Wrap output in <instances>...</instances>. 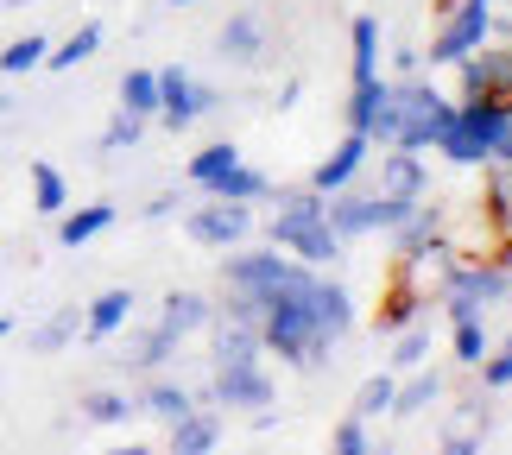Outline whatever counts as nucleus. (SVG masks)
I'll list each match as a JSON object with an SVG mask.
<instances>
[{
    "instance_id": "obj_2",
    "label": "nucleus",
    "mask_w": 512,
    "mask_h": 455,
    "mask_svg": "<svg viewBox=\"0 0 512 455\" xmlns=\"http://www.w3.org/2000/svg\"><path fill=\"white\" fill-rule=\"evenodd\" d=\"M310 285H317V272H310L304 285H291L279 291L266 310H260V348H272L285 367H298V373H317L329 361V348H336V335H329L317 323V304H310Z\"/></svg>"
},
{
    "instance_id": "obj_6",
    "label": "nucleus",
    "mask_w": 512,
    "mask_h": 455,
    "mask_svg": "<svg viewBox=\"0 0 512 455\" xmlns=\"http://www.w3.org/2000/svg\"><path fill=\"white\" fill-rule=\"evenodd\" d=\"M424 196H430L424 158L405 152V146H386V158H380V184H373V222H380V228L405 222V215L418 209Z\"/></svg>"
},
{
    "instance_id": "obj_39",
    "label": "nucleus",
    "mask_w": 512,
    "mask_h": 455,
    "mask_svg": "<svg viewBox=\"0 0 512 455\" xmlns=\"http://www.w3.org/2000/svg\"><path fill=\"white\" fill-rule=\"evenodd\" d=\"M298 95H304V76H285V83H279V95H272V108H298Z\"/></svg>"
},
{
    "instance_id": "obj_11",
    "label": "nucleus",
    "mask_w": 512,
    "mask_h": 455,
    "mask_svg": "<svg viewBox=\"0 0 512 455\" xmlns=\"http://www.w3.org/2000/svg\"><path fill=\"white\" fill-rule=\"evenodd\" d=\"M323 222H329V234L348 247V241H367V234H380V222H373V190H354V184H342V190H329L323 196Z\"/></svg>"
},
{
    "instance_id": "obj_27",
    "label": "nucleus",
    "mask_w": 512,
    "mask_h": 455,
    "mask_svg": "<svg viewBox=\"0 0 512 455\" xmlns=\"http://www.w3.org/2000/svg\"><path fill=\"white\" fill-rule=\"evenodd\" d=\"M418 310H424V298H418V291H405L399 279H392V291H386V304L373 310V329H380V335H399L405 323H418Z\"/></svg>"
},
{
    "instance_id": "obj_28",
    "label": "nucleus",
    "mask_w": 512,
    "mask_h": 455,
    "mask_svg": "<svg viewBox=\"0 0 512 455\" xmlns=\"http://www.w3.org/2000/svg\"><path fill=\"white\" fill-rule=\"evenodd\" d=\"M32 209H38V215H64V209H70V184H64V171L45 165V158L32 165Z\"/></svg>"
},
{
    "instance_id": "obj_45",
    "label": "nucleus",
    "mask_w": 512,
    "mask_h": 455,
    "mask_svg": "<svg viewBox=\"0 0 512 455\" xmlns=\"http://www.w3.org/2000/svg\"><path fill=\"white\" fill-rule=\"evenodd\" d=\"M165 7H196V0H165Z\"/></svg>"
},
{
    "instance_id": "obj_7",
    "label": "nucleus",
    "mask_w": 512,
    "mask_h": 455,
    "mask_svg": "<svg viewBox=\"0 0 512 455\" xmlns=\"http://www.w3.org/2000/svg\"><path fill=\"white\" fill-rule=\"evenodd\" d=\"M196 405H228V411H266L272 405V373L260 361L215 367V380L196 392Z\"/></svg>"
},
{
    "instance_id": "obj_36",
    "label": "nucleus",
    "mask_w": 512,
    "mask_h": 455,
    "mask_svg": "<svg viewBox=\"0 0 512 455\" xmlns=\"http://www.w3.org/2000/svg\"><path fill=\"white\" fill-rule=\"evenodd\" d=\"M424 354H430V329L424 323H405L399 329V348H392V367H424Z\"/></svg>"
},
{
    "instance_id": "obj_33",
    "label": "nucleus",
    "mask_w": 512,
    "mask_h": 455,
    "mask_svg": "<svg viewBox=\"0 0 512 455\" xmlns=\"http://www.w3.org/2000/svg\"><path fill=\"white\" fill-rule=\"evenodd\" d=\"M83 418L89 424H127L133 418V399H127V392H89V399H83Z\"/></svg>"
},
{
    "instance_id": "obj_29",
    "label": "nucleus",
    "mask_w": 512,
    "mask_h": 455,
    "mask_svg": "<svg viewBox=\"0 0 512 455\" xmlns=\"http://www.w3.org/2000/svg\"><path fill=\"white\" fill-rule=\"evenodd\" d=\"M121 108L127 114H159V70H127L121 76Z\"/></svg>"
},
{
    "instance_id": "obj_40",
    "label": "nucleus",
    "mask_w": 512,
    "mask_h": 455,
    "mask_svg": "<svg viewBox=\"0 0 512 455\" xmlns=\"http://www.w3.org/2000/svg\"><path fill=\"white\" fill-rule=\"evenodd\" d=\"M468 418L481 424V418H487V405H475V399H468ZM449 449H456V455H462V449H475V430H456V437H449Z\"/></svg>"
},
{
    "instance_id": "obj_38",
    "label": "nucleus",
    "mask_w": 512,
    "mask_h": 455,
    "mask_svg": "<svg viewBox=\"0 0 512 455\" xmlns=\"http://www.w3.org/2000/svg\"><path fill=\"white\" fill-rule=\"evenodd\" d=\"M336 449H342V455H367V424L354 418V411L336 424Z\"/></svg>"
},
{
    "instance_id": "obj_10",
    "label": "nucleus",
    "mask_w": 512,
    "mask_h": 455,
    "mask_svg": "<svg viewBox=\"0 0 512 455\" xmlns=\"http://www.w3.org/2000/svg\"><path fill=\"white\" fill-rule=\"evenodd\" d=\"M449 266H456V247L443 241H424V247H411V253H399V266H392V279H399L405 291H418L424 304H437V291H443V279H449Z\"/></svg>"
},
{
    "instance_id": "obj_17",
    "label": "nucleus",
    "mask_w": 512,
    "mask_h": 455,
    "mask_svg": "<svg viewBox=\"0 0 512 455\" xmlns=\"http://www.w3.org/2000/svg\"><path fill=\"white\" fill-rule=\"evenodd\" d=\"M171 354H177V335H171L165 323H152V329H140V335L127 342L121 367H127V373H159V367L171 361Z\"/></svg>"
},
{
    "instance_id": "obj_19",
    "label": "nucleus",
    "mask_w": 512,
    "mask_h": 455,
    "mask_svg": "<svg viewBox=\"0 0 512 455\" xmlns=\"http://www.w3.org/2000/svg\"><path fill=\"white\" fill-rule=\"evenodd\" d=\"M348 45H354V89L380 83V19L361 13V19L348 26Z\"/></svg>"
},
{
    "instance_id": "obj_1",
    "label": "nucleus",
    "mask_w": 512,
    "mask_h": 455,
    "mask_svg": "<svg viewBox=\"0 0 512 455\" xmlns=\"http://www.w3.org/2000/svg\"><path fill=\"white\" fill-rule=\"evenodd\" d=\"M456 95H443L437 83H424V76H392V83H380V95H373L367 108V140L373 146H405V152H424L430 140H437L443 114Z\"/></svg>"
},
{
    "instance_id": "obj_15",
    "label": "nucleus",
    "mask_w": 512,
    "mask_h": 455,
    "mask_svg": "<svg viewBox=\"0 0 512 455\" xmlns=\"http://www.w3.org/2000/svg\"><path fill=\"white\" fill-rule=\"evenodd\" d=\"M215 443H222V418H215V405H196V411H184V418L171 424V449L177 455H209Z\"/></svg>"
},
{
    "instance_id": "obj_25",
    "label": "nucleus",
    "mask_w": 512,
    "mask_h": 455,
    "mask_svg": "<svg viewBox=\"0 0 512 455\" xmlns=\"http://www.w3.org/2000/svg\"><path fill=\"white\" fill-rule=\"evenodd\" d=\"M392 392H399V373H367V380L361 386H354V418H361V424H373V418H386V411H392Z\"/></svg>"
},
{
    "instance_id": "obj_12",
    "label": "nucleus",
    "mask_w": 512,
    "mask_h": 455,
    "mask_svg": "<svg viewBox=\"0 0 512 455\" xmlns=\"http://www.w3.org/2000/svg\"><path fill=\"white\" fill-rule=\"evenodd\" d=\"M215 51L228 57V64H241V70H253L260 57L272 51V32H266V19L260 13H234V19H222V32H215Z\"/></svg>"
},
{
    "instance_id": "obj_3",
    "label": "nucleus",
    "mask_w": 512,
    "mask_h": 455,
    "mask_svg": "<svg viewBox=\"0 0 512 455\" xmlns=\"http://www.w3.org/2000/svg\"><path fill=\"white\" fill-rule=\"evenodd\" d=\"M506 133H512V102L506 95H456L430 146H437L449 165H487V158L506 146Z\"/></svg>"
},
{
    "instance_id": "obj_37",
    "label": "nucleus",
    "mask_w": 512,
    "mask_h": 455,
    "mask_svg": "<svg viewBox=\"0 0 512 455\" xmlns=\"http://www.w3.org/2000/svg\"><path fill=\"white\" fill-rule=\"evenodd\" d=\"M481 386H487V392L512 386V335H506L500 348H487V354H481Z\"/></svg>"
},
{
    "instance_id": "obj_14",
    "label": "nucleus",
    "mask_w": 512,
    "mask_h": 455,
    "mask_svg": "<svg viewBox=\"0 0 512 455\" xmlns=\"http://www.w3.org/2000/svg\"><path fill=\"white\" fill-rule=\"evenodd\" d=\"M367 152H373V140H367L361 127H348V140H342L336 152H329L317 171H310V190H323V196H329V190L354 184V177H361V165H367Z\"/></svg>"
},
{
    "instance_id": "obj_9",
    "label": "nucleus",
    "mask_w": 512,
    "mask_h": 455,
    "mask_svg": "<svg viewBox=\"0 0 512 455\" xmlns=\"http://www.w3.org/2000/svg\"><path fill=\"white\" fill-rule=\"evenodd\" d=\"M184 234L196 247H241L253 234V203H228V196H215V203L184 215Z\"/></svg>"
},
{
    "instance_id": "obj_26",
    "label": "nucleus",
    "mask_w": 512,
    "mask_h": 455,
    "mask_svg": "<svg viewBox=\"0 0 512 455\" xmlns=\"http://www.w3.org/2000/svg\"><path fill=\"white\" fill-rule=\"evenodd\" d=\"M209 196H228V203H266L272 184H266V177L253 171V165H228V171L209 184Z\"/></svg>"
},
{
    "instance_id": "obj_46",
    "label": "nucleus",
    "mask_w": 512,
    "mask_h": 455,
    "mask_svg": "<svg viewBox=\"0 0 512 455\" xmlns=\"http://www.w3.org/2000/svg\"><path fill=\"white\" fill-rule=\"evenodd\" d=\"M0 108H7V102H0Z\"/></svg>"
},
{
    "instance_id": "obj_18",
    "label": "nucleus",
    "mask_w": 512,
    "mask_h": 455,
    "mask_svg": "<svg viewBox=\"0 0 512 455\" xmlns=\"http://www.w3.org/2000/svg\"><path fill=\"white\" fill-rule=\"evenodd\" d=\"M310 304H317V323L336 335V342L354 329V298H348V285H336V279H323V272H317V285H310Z\"/></svg>"
},
{
    "instance_id": "obj_8",
    "label": "nucleus",
    "mask_w": 512,
    "mask_h": 455,
    "mask_svg": "<svg viewBox=\"0 0 512 455\" xmlns=\"http://www.w3.org/2000/svg\"><path fill=\"white\" fill-rule=\"evenodd\" d=\"M215 108H222V95H215L209 83H196V76H184V70H159V114H152V121L184 133L190 121H203V114H215Z\"/></svg>"
},
{
    "instance_id": "obj_24",
    "label": "nucleus",
    "mask_w": 512,
    "mask_h": 455,
    "mask_svg": "<svg viewBox=\"0 0 512 455\" xmlns=\"http://www.w3.org/2000/svg\"><path fill=\"white\" fill-rule=\"evenodd\" d=\"M76 335H83V310H70V304H64V310H51L45 323L32 329V354H64Z\"/></svg>"
},
{
    "instance_id": "obj_13",
    "label": "nucleus",
    "mask_w": 512,
    "mask_h": 455,
    "mask_svg": "<svg viewBox=\"0 0 512 455\" xmlns=\"http://www.w3.org/2000/svg\"><path fill=\"white\" fill-rule=\"evenodd\" d=\"M209 342H215V367H234V361H260V323H247V316H209Z\"/></svg>"
},
{
    "instance_id": "obj_20",
    "label": "nucleus",
    "mask_w": 512,
    "mask_h": 455,
    "mask_svg": "<svg viewBox=\"0 0 512 455\" xmlns=\"http://www.w3.org/2000/svg\"><path fill=\"white\" fill-rule=\"evenodd\" d=\"M108 228H114V203H83V209L57 215V241L64 247H83V241H95V234H108Z\"/></svg>"
},
{
    "instance_id": "obj_35",
    "label": "nucleus",
    "mask_w": 512,
    "mask_h": 455,
    "mask_svg": "<svg viewBox=\"0 0 512 455\" xmlns=\"http://www.w3.org/2000/svg\"><path fill=\"white\" fill-rule=\"evenodd\" d=\"M140 133H146V114H114L108 133H102V152H127V146H140Z\"/></svg>"
},
{
    "instance_id": "obj_31",
    "label": "nucleus",
    "mask_w": 512,
    "mask_h": 455,
    "mask_svg": "<svg viewBox=\"0 0 512 455\" xmlns=\"http://www.w3.org/2000/svg\"><path fill=\"white\" fill-rule=\"evenodd\" d=\"M140 411H152L159 424H177L184 411H196V399L184 386H171V380H159V386H146V399H140Z\"/></svg>"
},
{
    "instance_id": "obj_41",
    "label": "nucleus",
    "mask_w": 512,
    "mask_h": 455,
    "mask_svg": "<svg viewBox=\"0 0 512 455\" xmlns=\"http://www.w3.org/2000/svg\"><path fill=\"white\" fill-rule=\"evenodd\" d=\"M418 57H424L418 45H399V51H392V64H399V76H418Z\"/></svg>"
},
{
    "instance_id": "obj_44",
    "label": "nucleus",
    "mask_w": 512,
    "mask_h": 455,
    "mask_svg": "<svg viewBox=\"0 0 512 455\" xmlns=\"http://www.w3.org/2000/svg\"><path fill=\"white\" fill-rule=\"evenodd\" d=\"M0 7H32V0H0Z\"/></svg>"
},
{
    "instance_id": "obj_30",
    "label": "nucleus",
    "mask_w": 512,
    "mask_h": 455,
    "mask_svg": "<svg viewBox=\"0 0 512 455\" xmlns=\"http://www.w3.org/2000/svg\"><path fill=\"white\" fill-rule=\"evenodd\" d=\"M228 165H241V152H234L228 140H215V146H203V152H196L190 165H184V177H190L196 190H209V184H215V177H222Z\"/></svg>"
},
{
    "instance_id": "obj_43",
    "label": "nucleus",
    "mask_w": 512,
    "mask_h": 455,
    "mask_svg": "<svg viewBox=\"0 0 512 455\" xmlns=\"http://www.w3.org/2000/svg\"><path fill=\"white\" fill-rule=\"evenodd\" d=\"M7 335H13V323H7V316H0V342H7Z\"/></svg>"
},
{
    "instance_id": "obj_22",
    "label": "nucleus",
    "mask_w": 512,
    "mask_h": 455,
    "mask_svg": "<svg viewBox=\"0 0 512 455\" xmlns=\"http://www.w3.org/2000/svg\"><path fill=\"white\" fill-rule=\"evenodd\" d=\"M209 298H203V291H171V298H165V310H159V323L177 335V342H184V335H196V329H203L209 323Z\"/></svg>"
},
{
    "instance_id": "obj_42",
    "label": "nucleus",
    "mask_w": 512,
    "mask_h": 455,
    "mask_svg": "<svg viewBox=\"0 0 512 455\" xmlns=\"http://www.w3.org/2000/svg\"><path fill=\"white\" fill-rule=\"evenodd\" d=\"M165 215H177V196L165 190V196H152V203H146V222H165Z\"/></svg>"
},
{
    "instance_id": "obj_23",
    "label": "nucleus",
    "mask_w": 512,
    "mask_h": 455,
    "mask_svg": "<svg viewBox=\"0 0 512 455\" xmlns=\"http://www.w3.org/2000/svg\"><path fill=\"white\" fill-rule=\"evenodd\" d=\"M102 51V19H83L64 45H51L45 51V70H76V64H89V57Z\"/></svg>"
},
{
    "instance_id": "obj_16",
    "label": "nucleus",
    "mask_w": 512,
    "mask_h": 455,
    "mask_svg": "<svg viewBox=\"0 0 512 455\" xmlns=\"http://www.w3.org/2000/svg\"><path fill=\"white\" fill-rule=\"evenodd\" d=\"M127 316H133V291L114 285V291H102V298L83 310V335H89V342H108L114 329H127Z\"/></svg>"
},
{
    "instance_id": "obj_5",
    "label": "nucleus",
    "mask_w": 512,
    "mask_h": 455,
    "mask_svg": "<svg viewBox=\"0 0 512 455\" xmlns=\"http://www.w3.org/2000/svg\"><path fill=\"white\" fill-rule=\"evenodd\" d=\"M506 291H512V266L500 260V253H475V260H456V266H449V279H443L437 298L449 310V323H462V316L500 310Z\"/></svg>"
},
{
    "instance_id": "obj_32",
    "label": "nucleus",
    "mask_w": 512,
    "mask_h": 455,
    "mask_svg": "<svg viewBox=\"0 0 512 455\" xmlns=\"http://www.w3.org/2000/svg\"><path fill=\"white\" fill-rule=\"evenodd\" d=\"M45 51H51V38H38V32H26V38H13V45L0 51V76L38 70V64H45Z\"/></svg>"
},
{
    "instance_id": "obj_34",
    "label": "nucleus",
    "mask_w": 512,
    "mask_h": 455,
    "mask_svg": "<svg viewBox=\"0 0 512 455\" xmlns=\"http://www.w3.org/2000/svg\"><path fill=\"white\" fill-rule=\"evenodd\" d=\"M481 354H487V316H462L456 323V361L481 367Z\"/></svg>"
},
{
    "instance_id": "obj_4",
    "label": "nucleus",
    "mask_w": 512,
    "mask_h": 455,
    "mask_svg": "<svg viewBox=\"0 0 512 455\" xmlns=\"http://www.w3.org/2000/svg\"><path fill=\"white\" fill-rule=\"evenodd\" d=\"M272 247H285L291 260H304V266L342 260V241L323 222V190H310V184L304 190H285L279 215H272Z\"/></svg>"
},
{
    "instance_id": "obj_21",
    "label": "nucleus",
    "mask_w": 512,
    "mask_h": 455,
    "mask_svg": "<svg viewBox=\"0 0 512 455\" xmlns=\"http://www.w3.org/2000/svg\"><path fill=\"white\" fill-rule=\"evenodd\" d=\"M443 399H449V380H443V373H418L411 386L392 392V411H386V418H424V411L443 405Z\"/></svg>"
}]
</instances>
